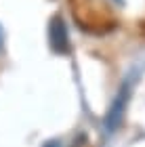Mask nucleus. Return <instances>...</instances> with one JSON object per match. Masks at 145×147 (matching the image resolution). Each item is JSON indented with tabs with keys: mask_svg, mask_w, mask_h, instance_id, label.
I'll list each match as a JSON object with an SVG mask.
<instances>
[{
	"mask_svg": "<svg viewBox=\"0 0 145 147\" xmlns=\"http://www.w3.org/2000/svg\"><path fill=\"white\" fill-rule=\"evenodd\" d=\"M49 42H51V49L55 53H67L69 51V36H67V30H65L61 17H53L51 19Z\"/></svg>",
	"mask_w": 145,
	"mask_h": 147,
	"instance_id": "nucleus-1",
	"label": "nucleus"
},
{
	"mask_svg": "<svg viewBox=\"0 0 145 147\" xmlns=\"http://www.w3.org/2000/svg\"><path fill=\"white\" fill-rule=\"evenodd\" d=\"M126 103H128V88L124 86V88H120V92L116 95L114 103H111V107L107 111V116H105V126H107V130H116L118 126H120L122 118H124V111H126Z\"/></svg>",
	"mask_w": 145,
	"mask_h": 147,
	"instance_id": "nucleus-2",
	"label": "nucleus"
},
{
	"mask_svg": "<svg viewBox=\"0 0 145 147\" xmlns=\"http://www.w3.org/2000/svg\"><path fill=\"white\" fill-rule=\"evenodd\" d=\"M2 46H4V30L0 25V53H2Z\"/></svg>",
	"mask_w": 145,
	"mask_h": 147,
	"instance_id": "nucleus-3",
	"label": "nucleus"
},
{
	"mask_svg": "<svg viewBox=\"0 0 145 147\" xmlns=\"http://www.w3.org/2000/svg\"><path fill=\"white\" fill-rule=\"evenodd\" d=\"M71 147H80V145H71Z\"/></svg>",
	"mask_w": 145,
	"mask_h": 147,
	"instance_id": "nucleus-4",
	"label": "nucleus"
}]
</instances>
